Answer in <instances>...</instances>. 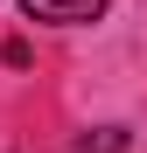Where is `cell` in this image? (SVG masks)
<instances>
[{
	"instance_id": "cell-1",
	"label": "cell",
	"mask_w": 147,
	"mask_h": 153,
	"mask_svg": "<svg viewBox=\"0 0 147 153\" xmlns=\"http://www.w3.org/2000/svg\"><path fill=\"white\" fill-rule=\"evenodd\" d=\"M28 21H56V28H77V21H98L105 0H21Z\"/></svg>"
},
{
	"instance_id": "cell-2",
	"label": "cell",
	"mask_w": 147,
	"mask_h": 153,
	"mask_svg": "<svg viewBox=\"0 0 147 153\" xmlns=\"http://www.w3.org/2000/svg\"><path fill=\"white\" fill-rule=\"evenodd\" d=\"M77 153H126V125H98V132H84Z\"/></svg>"
}]
</instances>
